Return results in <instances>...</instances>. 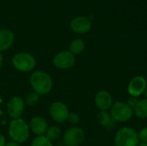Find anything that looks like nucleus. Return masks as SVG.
<instances>
[{
    "mask_svg": "<svg viewBox=\"0 0 147 146\" xmlns=\"http://www.w3.org/2000/svg\"><path fill=\"white\" fill-rule=\"evenodd\" d=\"M29 82L33 90L39 96H45L53 89V79L46 71H36L33 72Z\"/></svg>",
    "mask_w": 147,
    "mask_h": 146,
    "instance_id": "obj_1",
    "label": "nucleus"
},
{
    "mask_svg": "<svg viewBox=\"0 0 147 146\" xmlns=\"http://www.w3.org/2000/svg\"><path fill=\"white\" fill-rule=\"evenodd\" d=\"M29 126L27 122L21 119L11 120L9 126V135L12 141L22 144L27 141L29 137Z\"/></svg>",
    "mask_w": 147,
    "mask_h": 146,
    "instance_id": "obj_2",
    "label": "nucleus"
},
{
    "mask_svg": "<svg viewBox=\"0 0 147 146\" xmlns=\"http://www.w3.org/2000/svg\"><path fill=\"white\" fill-rule=\"evenodd\" d=\"M114 143L115 146H138L140 145L138 132L132 127H121L115 133Z\"/></svg>",
    "mask_w": 147,
    "mask_h": 146,
    "instance_id": "obj_3",
    "label": "nucleus"
},
{
    "mask_svg": "<svg viewBox=\"0 0 147 146\" xmlns=\"http://www.w3.org/2000/svg\"><path fill=\"white\" fill-rule=\"evenodd\" d=\"M13 66L19 71L30 72L36 66V60L34 57L28 52H18L12 58Z\"/></svg>",
    "mask_w": 147,
    "mask_h": 146,
    "instance_id": "obj_4",
    "label": "nucleus"
},
{
    "mask_svg": "<svg viewBox=\"0 0 147 146\" xmlns=\"http://www.w3.org/2000/svg\"><path fill=\"white\" fill-rule=\"evenodd\" d=\"M109 113L115 122H127L134 116V109L126 102H115L109 109Z\"/></svg>",
    "mask_w": 147,
    "mask_h": 146,
    "instance_id": "obj_5",
    "label": "nucleus"
},
{
    "mask_svg": "<svg viewBox=\"0 0 147 146\" xmlns=\"http://www.w3.org/2000/svg\"><path fill=\"white\" fill-rule=\"evenodd\" d=\"M85 139L84 131L79 126H71L63 134L62 141L65 146H79Z\"/></svg>",
    "mask_w": 147,
    "mask_h": 146,
    "instance_id": "obj_6",
    "label": "nucleus"
},
{
    "mask_svg": "<svg viewBox=\"0 0 147 146\" xmlns=\"http://www.w3.org/2000/svg\"><path fill=\"white\" fill-rule=\"evenodd\" d=\"M76 62L75 55L70 51H62L55 54L53 58V65L61 70H67L74 66Z\"/></svg>",
    "mask_w": 147,
    "mask_h": 146,
    "instance_id": "obj_7",
    "label": "nucleus"
},
{
    "mask_svg": "<svg viewBox=\"0 0 147 146\" xmlns=\"http://www.w3.org/2000/svg\"><path fill=\"white\" fill-rule=\"evenodd\" d=\"M49 114L54 121L58 123H62L67 120L70 112L65 103L61 102H55L50 105Z\"/></svg>",
    "mask_w": 147,
    "mask_h": 146,
    "instance_id": "obj_8",
    "label": "nucleus"
},
{
    "mask_svg": "<svg viewBox=\"0 0 147 146\" xmlns=\"http://www.w3.org/2000/svg\"><path fill=\"white\" fill-rule=\"evenodd\" d=\"M146 87V79L143 76H135L127 85V93L130 96L140 97L144 94Z\"/></svg>",
    "mask_w": 147,
    "mask_h": 146,
    "instance_id": "obj_9",
    "label": "nucleus"
},
{
    "mask_svg": "<svg viewBox=\"0 0 147 146\" xmlns=\"http://www.w3.org/2000/svg\"><path fill=\"white\" fill-rule=\"evenodd\" d=\"M25 108V102L20 96H14L9 99L7 103V113L12 120L18 119L23 114Z\"/></svg>",
    "mask_w": 147,
    "mask_h": 146,
    "instance_id": "obj_10",
    "label": "nucleus"
},
{
    "mask_svg": "<svg viewBox=\"0 0 147 146\" xmlns=\"http://www.w3.org/2000/svg\"><path fill=\"white\" fill-rule=\"evenodd\" d=\"M94 103L100 111H108L114 104L112 95L107 90L98 91L94 97Z\"/></svg>",
    "mask_w": 147,
    "mask_h": 146,
    "instance_id": "obj_11",
    "label": "nucleus"
},
{
    "mask_svg": "<svg viewBox=\"0 0 147 146\" xmlns=\"http://www.w3.org/2000/svg\"><path fill=\"white\" fill-rule=\"evenodd\" d=\"M71 30L78 34H84L88 33L91 28V21L86 16H77L73 18L70 23Z\"/></svg>",
    "mask_w": 147,
    "mask_h": 146,
    "instance_id": "obj_12",
    "label": "nucleus"
},
{
    "mask_svg": "<svg viewBox=\"0 0 147 146\" xmlns=\"http://www.w3.org/2000/svg\"><path fill=\"white\" fill-rule=\"evenodd\" d=\"M29 126V130L35 135L37 136H42L45 135L47 128H48V125L47 120L41 117V116H34L30 120V122L28 124Z\"/></svg>",
    "mask_w": 147,
    "mask_h": 146,
    "instance_id": "obj_13",
    "label": "nucleus"
},
{
    "mask_svg": "<svg viewBox=\"0 0 147 146\" xmlns=\"http://www.w3.org/2000/svg\"><path fill=\"white\" fill-rule=\"evenodd\" d=\"M15 41L14 33L8 28L0 29V52L9 49Z\"/></svg>",
    "mask_w": 147,
    "mask_h": 146,
    "instance_id": "obj_14",
    "label": "nucleus"
},
{
    "mask_svg": "<svg viewBox=\"0 0 147 146\" xmlns=\"http://www.w3.org/2000/svg\"><path fill=\"white\" fill-rule=\"evenodd\" d=\"M96 119L98 123L106 129H112L115 126V121L113 120L110 113L109 111H99Z\"/></svg>",
    "mask_w": 147,
    "mask_h": 146,
    "instance_id": "obj_15",
    "label": "nucleus"
},
{
    "mask_svg": "<svg viewBox=\"0 0 147 146\" xmlns=\"http://www.w3.org/2000/svg\"><path fill=\"white\" fill-rule=\"evenodd\" d=\"M134 114L139 119H147V100L141 99L139 100L136 106L133 108Z\"/></svg>",
    "mask_w": 147,
    "mask_h": 146,
    "instance_id": "obj_16",
    "label": "nucleus"
},
{
    "mask_svg": "<svg viewBox=\"0 0 147 146\" xmlns=\"http://www.w3.org/2000/svg\"><path fill=\"white\" fill-rule=\"evenodd\" d=\"M85 47V43L82 39H75L73 40L69 46V51L74 54V55H78L81 52H83V51L84 50Z\"/></svg>",
    "mask_w": 147,
    "mask_h": 146,
    "instance_id": "obj_17",
    "label": "nucleus"
},
{
    "mask_svg": "<svg viewBox=\"0 0 147 146\" xmlns=\"http://www.w3.org/2000/svg\"><path fill=\"white\" fill-rule=\"evenodd\" d=\"M45 136L52 142L58 140L61 136V130L57 126H51L47 128Z\"/></svg>",
    "mask_w": 147,
    "mask_h": 146,
    "instance_id": "obj_18",
    "label": "nucleus"
},
{
    "mask_svg": "<svg viewBox=\"0 0 147 146\" xmlns=\"http://www.w3.org/2000/svg\"><path fill=\"white\" fill-rule=\"evenodd\" d=\"M31 146H53V142L49 140L45 135L37 136L32 140Z\"/></svg>",
    "mask_w": 147,
    "mask_h": 146,
    "instance_id": "obj_19",
    "label": "nucleus"
},
{
    "mask_svg": "<svg viewBox=\"0 0 147 146\" xmlns=\"http://www.w3.org/2000/svg\"><path fill=\"white\" fill-rule=\"evenodd\" d=\"M40 96L37 93H35L34 91H32V92H29L27 96H26V98H25V103L28 106H34L36 105L39 101H40Z\"/></svg>",
    "mask_w": 147,
    "mask_h": 146,
    "instance_id": "obj_20",
    "label": "nucleus"
},
{
    "mask_svg": "<svg viewBox=\"0 0 147 146\" xmlns=\"http://www.w3.org/2000/svg\"><path fill=\"white\" fill-rule=\"evenodd\" d=\"M66 120H67L70 124H71V125H77V124H78L79 121H80V117H79V115H78L77 113L71 112V113L69 114L68 118H67Z\"/></svg>",
    "mask_w": 147,
    "mask_h": 146,
    "instance_id": "obj_21",
    "label": "nucleus"
},
{
    "mask_svg": "<svg viewBox=\"0 0 147 146\" xmlns=\"http://www.w3.org/2000/svg\"><path fill=\"white\" fill-rule=\"evenodd\" d=\"M138 136L140 142L147 144V126H145L140 130V132L138 133Z\"/></svg>",
    "mask_w": 147,
    "mask_h": 146,
    "instance_id": "obj_22",
    "label": "nucleus"
},
{
    "mask_svg": "<svg viewBox=\"0 0 147 146\" xmlns=\"http://www.w3.org/2000/svg\"><path fill=\"white\" fill-rule=\"evenodd\" d=\"M138 102H139V99H138V97H134V96H129V97L127 98V104L130 107V108H134L135 106H136V104L138 103Z\"/></svg>",
    "mask_w": 147,
    "mask_h": 146,
    "instance_id": "obj_23",
    "label": "nucleus"
},
{
    "mask_svg": "<svg viewBox=\"0 0 147 146\" xmlns=\"http://www.w3.org/2000/svg\"><path fill=\"white\" fill-rule=\"evenodd\" d=\"M5 145H6V139L2 134H0V146H5Z\"/></svg>",
    "mask_w": 147,
    "mask_h": 146,
    "instance_id": "obj_24",
    "label": "nucleus"
},
{
    "mask_svg": "<svg viewBox=\"0 0 147 146\" xmlns=\"http://www.w3.org/2000/svg\"><path fill=\"white\" fill-rule=\"evenodd\" d=\"M5 146H20V145H19V144H18V143H16V142H15V141H10V142L6 143Z\"/></svg>",
    "mask_w": 147,
    "mask_h": 146,
    "instance_id": "obj_25",
    "label": "nucleus"
},
{
    "mask_svg": "<svg viewBox=\"0 0 147 146\" xmlns=\"http://www.w3.org/2000/svg\"><path fill=\"white\" fill-rule=\"evenodd\" d=\"M3 64V55H2V53L0 52V68L2 67Z\"/></svg>",
    "mask_w": 147,
    "mask_h": 146,
    "instance_id": "obj_26",
    "label": "nucleus"
},
{
    "mask_svg": "<svg viewBox=\"0 0 147 146\" xmlns=\"http://www.w3.org/2000/svg\"><path fill=\"white\" fill-rule=\"evenodd\" d=\"M144 95H145L146 99L147 100V87H146V90H145V92H144Z\"/></svg>",
    "mask_w": 147,
    "mask_h": 146,
    "instance_id": "obj_27",
    "label": "nucleus"
},
{
    "mask_svg": "<svg viewBox=\"0 0 147 146\" xmlns=\"http://www.w3.org/2000/svg\"><path fill=\"white\" fill-rule=\"evenodd\" d=\"M138 146H147V144H145V143H140V145Z\"/></svg>",
    "mask_w": 147,
    "mask_h": 146,
    "instance_id": "obj_28",
    "label": "nucleus"
}]
</instances>
